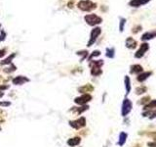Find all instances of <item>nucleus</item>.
<instances>
[{
  "instance_id": "nucleus-4",
  "label": "nucleus",
  "mask_w": 156,
  "mask_h": 147,
  "mask_svg": "<svg viewBox=\"0 0 156 147\" xmlns=\"http://www.w3.org/2000/svg\"><path fill=\"white\" fill-rule=\"evenodd\" d=\"M132 107H133V104L131 102V100L128 99V98H125L123 103H122V110H121L122 116H123V117H126V116L131 112Z\"/></svg>"
},
{
  "instance_id": "nucleus-31",
  "label": "nucleus",
  "mask_w": 156,
  "mask_h": 147,
  "mask_svg": "<svg viewBox=\"0 0 156 147\" xmlns=\"http://www.w3.org/2000/svg\"><path fill=\"white\" fill-rule=\"evenodd\" d=\"M140 30H142V26H137V27H134L132 32H133L134 33H137V32H140Z\"/></svg>"
},
{
  "instance_id": "nucleus-22",
  "label": "nucleus",
  "mask_w": 156,
  "mask_h": 147,
  "mask_svg": "<svg viewBox=\"0 0 156 147\" xmlns=\"http://www.w3.org/2000/svg\"><path fill=\"white\" fill-rule=\"evenodd\" d=\"M115 55V50L114 48H106V57L108 58H113Z\"/></svg>"
},
{
  "instance_id": "nucleus-35",
  "label": "nucleus",
  "mask_w": 156,
  "mask_h": 147,
  "mask_svg": "<svg viewBox=\"0 0 156 147\" xmlns=\"http://www.w3.org/2000/svg\"><path fill=\"white\" fill-rule=\"evenodd\" d=\"M147 145L150 146V147H155V142H154V141H153V142H148Z\"/></svg>"
},
{
  "instance_id": "nucleus-30",
  "label": "nucleus",
  "mask_w": 156,
  "mask_h": 147,
  "mask_svg": "<svg viewBox=\"0 0 156 147\" xmlns=\"http://www.w3.org/2000/svg\"><path fill=\"white\" fill-rule=\"evenodd\" d=\"M149 99H150V97H149V96L143 97L142 99V101H140V104H142V105H143V104H145V103L149 102Z\"/></svg>"
},
{
  "instance_id": "nucleus-28",
  "label": "nucleus",
  "mask_w": 156,
  "mask_h": 147,
  "mask_svg": "<svg viewBox=\"0 0 156 147\" xmlns=\"http://www.w3.org/2000/svg\"><path fill=\"white\" fill-rule=\"evenodd\" d=\"M100 50H95V51L92 52V54L90 55L89 60L91 61L92 59H93V58L97 57V56H100Z\"/></svg>"
},
{
  "instance_id": "nucleus-6",
  "label": "nucleus",
  "mask_w": 156,
  "mask_h": 147,
  "mask_svg": "<svg viewBox=\"0 0 156 147\" xmlns=\"http://www.w3.org/2000/svg\"><path fill=\"white\" fill-rule=\"evenodd\" d=\"M92 100V95L89 93H85L80 97H76L74 99V103L78 104V105H85L86 103L90 102Z\"/></svg>"
},
{
  "instance_id": "nucleus-15",
  "label": "nucleus",
  "mask_w": 156,
  "mask_h": 147,
  "mask_svg": "<svg viewBox=\"0 0 156 147\" xmlns=\"http://www.w3.org/2000/svg\"><path fill=\"white\" fill-rule=\"evenodd\" d=\"M103 65V60H94L90 61L89 66L91 68H102V66Z\"/></svg>"
},
{
  "instance_id": "nucleus-10",
  "label": "nucleus",
  "mask_w": 156,
  "mask_h": 147,
  "mask_svg": "<svg viewBox=\"0 0 156 147\" xmlns=\"http://www.w3.org/2000/svg\"><path fill=\"white\" fill-rule=\"evenodd\" d=\"M125 44H126V47L129 49H135L137 45V41L133 37H127L126 41H125Z\"/></svg>"
},
{
  "instance_id": "nucleus-32",
  "label": "nucleus",
  "mask_w": 156,
  "mask_h": 147,
  "mask_svg": "<svg viewBox=\"0 0 156 147\" xmlns=\"http://www.w3.org/2000/svg\"><path fill=\"white\" fill-rule=\"evenodd\" d=\"M11 105V102H9V101H5V102H0V106L2 107H6V106H9Z\"/></svg>"
},
{
  "instance_id": "nucleus-38",
  "label": "nucleus",
  "mask_w": 156,
  "mask_h": 147,
  "mask_svg": "<svg viewBox=\"0 0 156 147\" xmlns=\"http://www.w3.org/2000/svg\"><path fill=\"white\" fill-rule=\"evenodd\" d=\"M0 130H1V128H0Z\"/></svg>"
},
{
  "instance_id": "nucleus-33",
  "label": "nucleus",
  "mask_w": 156,
  "mask_h": 147,
  "mask_svg": "<svg viewBox=\"0 0 156 147\" xmlns=\"http://www.w3.org/2000/svg\"><path fill=\"white\" fill-rule=\"evenodd\" d=\"M5 54H6V49L5 48H3L0 50V58H2L3 56H5Z\"/></svg>"
},
{
  "instance_id": "nucleus-12",
  "label": "nucleus",
  "mask_w": 156,
  "mask_h": 147,
  "mask_svg": "<svg viewBox=\"0 0 156 147\" xmlns=\"http://www.w3.org/2000/svg\"><path fill=\"white\" fill-rule=\"evenodd\" d=\"M152 75V72H145V73H140L139 74V76H137V81L140 82H142L145 81V79H147L149 78V76Z\"/></svg>"
},
{
  "instance_id": "nucleus-25",
  "label": "nucleus",
  "mask_w": 156,
  "mask_h": 147,
  "mask_svg": "<svg viewBox=\"0 0 156 147\" xmlns=\"http://www.w3.org/2000/svg\"><path fill=\"white\" fill-rule=\"evenodd\" d=\"M155 105H156V101H155V100H151V101H150V103L147 104V105H145V110L154 109V108H155Z\"/></svg>"
},
{
  "instance_id": "nucleus-3",
  "label": "nucleus",
  "mask_w": 156,
  "mask_h": 147,
  "mask_svg": "<svg viewBox=\"0 0 156 147\" xmlns=\"http://www.w3.org/2000/svg\"><path fill=\"white\" fill-rule=\"evenodd\" d=\"M100 33H102V29H100V27H95L94 29L92 30V32L90 33V39H89V41H88V47H91L92 45L97 41V39L100 36Z\"/></svg>"
},
{
  "instance_id": "nucleus-1",
  "label": "nucleus",
  "mask_w": 156,
  "mask_h": 147,
  "mask_svg": "<svg viewBox=\"0 0 156 147\" xmlns=\"http://www.w3.org/2000/svg\"><path fill=\"white\" fill-rule=\"evenodd\" d=\"M77 7L83 12H91L97 8V4L91 0H80L77 3Z\"/></svg>"
},
{
  "instance_id": "nucleus-27",
  "label": "nucleus",
  "mask_w": 156,
  "mask_h": 147,
  "mask_svg": "<svg viewBox=\"0 0 156 147\" xmlns=\"http://www.w3.org/2000/svg\"><path fill=\"white\" fill-rule=\"evenodd\" d=\"M145 92H146V87L145 86L137 87L136 89V93L137 94V95H140V94H143Z\"/></svg>"
},
{
  "instance_id": "nucleus-36",
  "label": "nucleus",
  "mask_w": 156,
  "mask_h": 147,
  "mask_svg": "<svg viewBox=\"0 0 156 147\" xmlns=\"http://www.w3.org/2000/svg\"><path fill=\"white\" fill-rule=\"evenodd\" d=\"M3 95H4V93H3V92H0V97H2Z\"/></svg>"
},
{
  "instance_id": "nucleus-19",
  "label": "nucleus",
  "mask_w": 156,
  "mask_h": 147,
  "mask_svg": "<svg viewBox=\"0 0 156 147\" xmlns=\"http://www.w3.org/2000/svg\"><path fill=\"white\" fill-rule=\"evenodd\" d=\"M127 136L128 134L126 133H121L120 135H119V140H118V144L122 146L124 144L125 142H126V139H127Z\"/></svg>"
},
{
  "instance_id": "nucleus-26",
  "label": "nucleus",
  "mask_w": 156,
  "mask_h": 147,
  "mask_svg": "<svg viewBox=\"0 0 156 147\" xmlns=\"http://www.w3.org/2000/svg\"><path fill=\"white\" fill-rule=\"evenodd\" d=\"M76 54H77V55H82V56H83V57L81 58V61H80V62H83L85 58H86V57L88 56V51H86V50L77 51V53H76Z\"/></svg>"
},
{
  "instance_id": "nucleus-5",
  "label": "nucleus",
  "mask_w": 156,
  "mask_h": 147,
  "mask_svg": "<svg viewBox=\"0 0 156 147\" xmlns=\"http://www.w3.org/2000/svg\"><path fill=\"white\" fill-rule=\"evenodd\" d=\"M69 125L72 127L73 128H75V130H80L81 128H84L85 125H86V119L84 117H81V118H79L78 120L70 121Z\"/></svg>"
},
{
  "instance_id": "nucleus-37",
  "label": "nucleus",
  "mask_w": 156,
  "mask_h": 147,
  "mask_svg": "<svg viewBox=\"0 0 156 147\" xmlns=\"http://www.w3.org/2000/svg\"><path fill=\"white\" fill-rule=\"evenodd\" d=\"M0 29H1V24H0Z\"/></svg>"
},
{
  "instance_id": "nucleus-16",
  "label": "nucleus",
  "mask_w": 156,
  "mask_h": 147,
  "mask_svg": "<svg viewBox=\"0 0 156 147\" xmlns=\"http://www.w3.org/2000/svg\"><path fill=\"white\" fill-rule=\"evenodd\" d=\"M15 57H16V53H12L11 55H9L6 59L1 61V62H0V65H8V64H11Z\"/></svg>"
},
{
  "instance_id": "nucleus-20",
  "label": "nucleus",
  "mask_w": 156,
  "mask_h": 147,
  "mask_svg": "<svg viewBox=\"0 0 156 147\" xmlns=\"http://www.w3.org/2000/svg\"><path fill=\"white\" fill-rule=\"evenodd\" d=\"M88 108H89V106L83 105L82 107H80V108H72V109H71V111H72V112H75L76 114L80 115L81 113H83L84 111H86V110H88Z\"/></svg>"
},
{
  "instance_id": "nucleus-21",
  "label": "nucleus",
  "mask_w": 156,
  "mask_h": 147,
  "mask_svg": "<svg viewBox=\"0 0 156 147\" xmlns=\"http://www.w3.org/2000/svg\"><path fill=\"white\" fill-rule=\"evenodd\" d=\"M91 74L94 76H99L103 74V71L100 68H91Z\"/></svg>"
},
{
  "instance_id": "nucleus-17",
  "label": "nucleus",
  "mask_w": 156,
  "mask_h": 147,
  "mask_svg": "<svg viewBox=\"0 0 156 147\" xmlns=\"http://www.w3.org/2000/svg\"><path fill=\"white\" fill-rule=\"evenodd\" d=\"M79 92H81V93H88V92H91L92 90H94V87L92 86L91 84H86V85H84V86H82L79 88Z\"/></svg>"
},
{
  "instance_id": "nucleus-14",
  "label": "nucleus",
  "mask_w": 156,
  "mask_h": 147,
  "mask_svg": "<svg viewBox=\"0 0 156 147\" xmlns=\"http://www.w3.org/2000/svg\"><path fill=\"white\" fill-rule=\"evenodd\" d=\"M130 73L131 74H137V75H139V74L142 73V67L140 66V65H137V64L131 66Z\"/></svg>"
},
{
  "instance_id": "nucleus-9",
  "label": "nucleus",
  "mask_w": 156,
  "mask_h": 147,
  "mask_svg": "<svg viewBox=\"0 0 156 147\" xmlns=\"http://www.w3.org/2000/svg\"><path fill=\"white\" fill-rule=\"evenodd\" d=\"M149 1H150V0H131V1L129 2V5L131 6V7L139 8V7H140V6L147 4Z\"/></svg>"
},
{
  "instance_id": "nucleus-18",
  "label": "nucleus",
  "mask_w": 156,
  "mask_h": 147,
  "mask_svg": "<svg viewBox=\"0 0 156 147\" xmlns=\"http://www.w3.org/2000/svg\"><path fill=\"white\" fill-rule=\"evenodd\" d=\"M124 81H125V87H126V94H129L131 91V81L129 76H125Z\"/></svg>"
},
{
  "instance_id": "nucleus-2",
  "label": "nucleus",
  "mask_w": 156,
  "mask_h": 147,
  "mask_svg": "<svg viewBox=\"0 0 156 147\" xmlns=\"http://www.w3.org/2000/svg\"><path fill=\"white\" fill-rule=\"evenodd\" d=\"M84 20L89 26L91 27H95L98 26V24H102L103 19L100 16H98L96 14H88L86 16H84Z\"/></svg>"
},
{
  "instance_id": "nucleus-29",
  "label": "nucleus",
  "mask_w": 156,
  "mask_h": 147,
  "mask_svg": "<svg viewBox=\"0 0 156 147\" xmlns=\"http://www.w3.org/2000/svg\"><path fill=\"white\" fill-rule=\"evenodd\" d=\"M5 38H6V32L3 30H0V42L4 41Z\"/></svg>"
},
{
  "instance_id": "nucleus-39",
  "label": "nucleus",
  "mask_w": 156,
  "mask_h": 147,
  "mask_svg": "<svg viewBox=\"0 0 156 147\" xmlns=\"http://www.w3.org/2000/svg\"><path fill=\"white\" fill-rule=\"evenodd\" d=\"M0 79H1V78H0Z\"/></svg>"
},
{
  "instance_id": "nucleus-24",
  "label": "nucleus",
  "mask_w": 156,
  "mask_h": 147,
  "mask_svg": "<svg viewBox=\"0 0 156 147\" xmlns=\"http://www.w3.org/2000/svg\"><path fill=\"white\" fill-rule=\"evenodd\" d=\"M16 70H17V67L16 66H15L14 65V64H10V67H9V68H7V69H5L4 70V72L5 73H12V72H15V71H16Z\"/></svg>"
},
{
  "instance_id": "nucleus-11",
  "label": "nucleus",
  "mask_w": 156,
  "mask_h": 147,
  "mask_svg": "<svg viewBox=\"0 0 156 147\" xmlns=\"http://www.w3.org/2000/svg\"><path fill=\"white\" fill-rule=\"evenodd\" d=\"M156 35V32H145L143 33L142 35V40L143 41H147V40H151V39H153Z\"/></svg>"
},
{
  "instance_id": "nucleus-34",
  "label": "nucleus",
  "mask_w": 156,
  "mask_h": 147,
  "mask_svg": "<svg viewBox=\"0 0 156 147\" xmlns=\"http://www.w3.org/2000/svg\"><path fill=\"white\" fill-rule=\"evenodd\" d=\"M9 88V85H0V90H5V89H8Z\"/></svg>"
},
{
  "instance_id": "nucleus-8",
  "label": "nucleus",
  "mask_w": 156,
  "mask_h": 147,
  "mask_svg": "<svg viewBox=\"0 0 156 147\" xmlns=\"http://www.w3.org/2000/svg\"><path fill=\"white\" fill-rule=\"evenodd\" d=\"M29 81V79H27L26 76H18L16 78H14L12 79V82H13V84H16V85H22L24 84L26 82H28Z\"/></svg>"
},
{
  "instance_id": "nucleus-23",
  "label": "nucleus",
  "mask_w": 156,
  "mask_h": 147,
  "mask_svg": "<svg viewBox=\"0 0 156 147\" xmlns=\"http://www.w3.org/2000/svg\"><path fill=\"white\" fill-rule=\"evenodd\" d=\"M125 24H126V19L125 18H120V24H119V30L122 32L124 30Z\"/></svg>"
},
{
  "instance_id": "nucleus-13",
  "label": "nucleus",
  "mask_w": 156,
  "mask_h": 147,
  "mask_svg": "<svg viewBox=\"0 0 156 147\" xmlns=\"http://www.w3.org/2000/svg\"><path fill=\"white\" fill-rule=\"evenodd\" d=\"M81 142V138L80 137H73V138H69L67 140V145H69L70 147H74L76 145H78L79 143Z\"/></svg>"
},
{
  "instance_id": "nucleus-7",
  "label": "nucleus",
  "mask_w": 156,
  "mask_h": 147,
  "mask_svg": "<svg viewBox=\"0 0 156 147\" xmlns=\"http://www.w3.org/2000/svg\"><path fill=\"white\" fill-rule=\"evenodd\" d=\"M148 49H149L148 43H146V42H143V43L140 44V47L139 48V50L136 52V54H135V57L137 58V59H140V58L143 57V55L145 54V52L147 51Z\"/></svg>"
}]
</instances>
